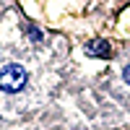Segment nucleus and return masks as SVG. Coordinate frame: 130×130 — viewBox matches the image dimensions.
<instances>
[{
    "mask_svg": "<svg viewBox=\"0 0 130 130\" xmlns=\"http://www.w3.org/2000/svg\"><path fill=\"white\" fill-rule=\"evenodd\" d=\"M26 81H29L26 68H21V65H16V62L0 68V89H3L5 94H18V91H24Z\"/></svg>",
    "mask_w": 130,
    "mask_h": 130,
    "instance_id": "1",
    "label": "nucleus"
},
{
    "mask_svg": "<svg viewBox=\"0 0 130 130\" xmlns=\"http://www.w3.org/2000/svg\"><path fill=\"white\" fill-rule=\"evenodd\" d=\"M86 52L94 55V57H107L109 55V44L102 42V39H96V42H89V44H86Z\"/></svg>",
    "mask_w": 130,
    "mask_h": 130,
    "instance_id": "2",
    "label": "nucleus"
},
{
    "mask_svg": "<svg viewBox=\"0 0 130 130\" xmlns=\"http://www.w3.org/2000/svg\"><path fill=\"white\" fill-rule=\"evenodd\" d=\"M29 34H31V39H39V31H37L34 26H29Z\"/></svg>",
    "mask_w": 130,
    "mask_h": 130,
    "instance_id": "3",
    "label": "nucleus"
},
{
    "mask_svg": "<svg viewBox=\"0 0 130 130\" xmlns=\"http://www.w3.org/2000/svg\"><path fill=\"white\" fill-rule=\"evenodd\" d=\"M125 81L130 83V65H127V68H125Z\"/></svg>",
    "mask_w": 130,
    "mask_h": 130,
    "instance_id": "4",
    "label": "nucleus"
}]
</instances>
